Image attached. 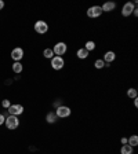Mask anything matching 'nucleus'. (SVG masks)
<instances>
[{
	"label": "nucleus",
	"instance_id": "18",
	"mask_svg": "<svg viewBox=\"0 0 138 154\" xmlns=\"http://www.w3.org/2000/svg\"><path fill=\"white\" fill-rule=\"evenodd\" d=\"M43 55H44V58H47V59H51V58L54 57V52H53V48H46L44 51H43Z\"/></svg>",
	"mask_w": 138,
	"mask_h": 154
},
{
	"label": "nucleus",
	"instance_id": "23",
	"mask_svg": "<svg viewBox=\"0 0 138 154\" xmlns=\"http://www.w3.org/2000/svg\"><path fill=\"white\" fill-rule=\"evenodd\" d=\"M120 142H122L123 144H127V138H122L120 139Z\"/></svg>",
	"mask_w": 138,
	"mask_h": 154
},
{
	"label": "nucleus",
	"instance_id": "25",
	"mask_svg": "<svg viewBox=\"0 0 138 154\" xmlns=\"http://www.w3.org/2000/svg\"><path fill=\"white\" fill-rule=\"evenodd\" d=\"M3 7H4V2H3V0H0V10L3 8Z\"/></svg>",
	"mask_w": 138,
	"mask_h": 154
},
{
	"label": "nucleus",
	"instance_id": "26",
	"mask_svg": "<svg viewBox=\"0 0 138 154\" xmlns=\"http://www.w3.org/2000/svg\"><path fill=\"white\" fill-rule=\"evenodd\" d=\"M134 106H135V107L138 106V99H137V98H134Z\"/></svg>",
	"mask_w": 138,
	"mask_h": 154
},
{
	"label": "nucleus",
	"instance_id": "11",
	"mask_svg": "<svg viewBox=\"0 0 138 154\" xmlns=\"http://www.w3.org/2000/svg\"><path fill=\"white\" fill-rule=\"evenodd\" d=\"M115 58H116V54L113 51H106L105 55H104V58H102V61L108 65V63H111V62L115 61Z\"/></svg>",
	"mask_w": 138,
	"mask_h": 154
},
{
	"label": "nucleus",
	"instance_id": "2",
	"mask_svg": "<svg viewBox=\"0 0 138 154\" xmlns=\"http://www.w3.org/2000/svg\"><path fill=\"white\" fill-rule=\"evenodd\" d=\"M66 51H68V45L65 44L64 42L57 43V44L53 47V52H54V55H57V57H62V55H65Z\"/></svg>",
	"mask_w": 138,
	"mask_h": 154
},
{
	"label": "nucleus",
	"instance_id": "22",
	"mask_svg": "<svg viewBox=\"0 0 138 154\" xmlns=\"http://www.w3.org/2000/svg\"><path fill=\"white\" fill-rule=\"evenodd\" d=\"M4 121H6V117H4V114H0V125H3Z\"/></svg>",
	"mask_w": 138,
	"mask_h": 154
},
{
	"label": "nucleus",
	"instance_id": "14",
	"mask_svg": "<svg viewBox=\"0 0 138 154\" xmlns=\"http://www.w3.org/2000/svg\"><path fill=\"white\" fill-rule=\"evenodd\" d=\"M127 144H130L131 147L138 146V136L137 135H131L130 138H127Z\"/></svg>",
	"mask_w": 138,
	"mask_h": 154
},
{
	"label": "nucleus",
	"instance_id": "19",
	"mask_svg": "<svg viewBox=\"0 0 138 154\" xmlns=\"http://www.w3.org/2000/svg\"><path fill=\"white\" fill-rule=\"evenodd\" d=\"M137 95H138V92L135 88H129V90H127V96H129V98L134 99V98H137Z\"/></svg>",
	"mask_w": 138,
	"mask_h": 154
},
{
	"label": "nucleus",
	"instance_id": "15",
	"mask_svg": "<svg viewBox=\"0 0 138 154\" xmlns=\"http://www.w3.org/2000/svg\"><path fill=\"white\" fill-rule=\"evenodd\" d=\"M133 149L130 144H123L122 149H120V154H133Z\"/></svg>",
	"mask_w": 138,
	"mask_h": 154
},
{
	"label": "nucleus",
	"instance_id": "10",
	"mask_svg": "<svg viewBox=\"0 0 138 154\" xmlns=\"http://www.w3.org/2000/svg\"><path fill=\"white\" fill-rule=\"evenodd\" d=\"M101 8H102V13H111L116 8V3L115 2H106L101 6Z\"/></svg>",
	"mask_w": 138,
	"mask_h": 154
},
{
	"label": "nucleus",
	"instance_id": "6",
	"mask_svg": "<svg viewBox=\"0 0 138 154\" xmlns=\"http://www.w3.org/2000/svg\"><path fill=\"white\" fill-rule=\"evenodd\" d=\"M86 13L88 18H98V17L102 15V8H101V6H93L87 10Z\"/></svg>",
	"mask_w": 138,
	"mask_h": 154
},
{
	"label": "nucleus",
	"instance_id": "21",
	"mask_svg": "<svg viewBox=\"0 0 138 154\" xmlns=\"http://www.w3.org/2000/svg\"><path fill=\"white\" fill-rule=\"evenodd\" d=\"M2 106H3L4 109H8L10 106H11V103H10L8 99H3V102H2Z\"/></svg>",
	"mask_w": 138,
	"mask_h": 154
},
{
	"label": "nucleus",
	"instance_id": "4",
	"mask_svg": "<svg viewBox=\"0 0 138 154\" xmlns=\"http://www.w3.org/2000/svg\"><path fill=\"white\" fill-rule=\"evenodd\" d=\"M72 113L71 107H68V106H58L57 110H55V114H57V117H61V119H66V117H69Z\"/></svg>",
	"mask_w": 138,
	"mask_h": 154
},
{
	"label": "nucleus",
	"instance_id": "24",
	"mask_svg": "<svg viewBox=\"0 0 138 154\" xmlns=\"http://www.w3.org/2000/svg\"><path fill=\"white\" fill-rule=\"evenodd\" d=\"M133 15H135V17L138 15V8H137V7H135V10H134V11H133Z\"/></svg>",
	"mask_w": 138,
	"mask_h": 154
},
{
	"label": "nucleus",
	"instance_id": "20",
	"mask_svg": "<svg viewBox=\"0 0 138 154\" xmlns=\"http://www.w3.org/2000/svg\"><path fill=\"white\" fill-rule=\"evenodd\" d=\"M94 66H95V69H102V67L106 66V63L102 61V59H97V61L94 62Z\"/></svg>",
	"mask_w": 138,
	"mask_h": 154
},
{
	"label": "nucleus",
	"instance_id": "9",
	"mask_svg": "<svg viewBox=\"0 0 138 154\" xmlns=\"http://www.w3.org/2000/svg\"><path fill=\"white\" fill-rule=\"evenodd\" d=\"M11 58H13L15 62H19L24 58V50L21 47H17L11 51Z\"/></svg>",
	"mask_w": 138,
	"mask_h": 154
},
{
	"label": "nucleus",
	"instance_id": "12",
	"mask_svg": "<svg viewBox=\"0 0 138 154\" xmlns=\"http://www.w3.org/2000/svg\"><path fill=\"white\" fill-rule=\"evenodd\" d=\"M57 120H58V117H57V114H55V112H50L46 116V121H47L48 124H54V122H57Z\"/></svg>",
	"mask_w": 138,
	"mask_h": 154
},
{
	"label": "nucleus",
	"instance_id": "13",
	"mask_svg": "<svg viewBox=\"0 0 138 154\" xmlns=\"http://www.w3.org/2000/svg\"><path fill=\"white\" fill-rule=\"evenodd\" d=\"M88 54H90V52L87 51L86 48H79V50H77V52H76V55H77V58H79V59H86L87 57H88Z\"/></svg>",
	"mask_w": 138,
	"mask_h": 154
},
{
	"label": "nucleus",
	"instance_id": "7",
	"mask_svg": "<svg viewBox=\"0 0 138 154\" xmlns=\"http://www.w3.org/2000/svg\"><path fill=\"white\" fill-rule=\"evenodd\" d=\"M48 30V25L47 22H44V21H37V22L35 23V32L39 33V35H44V33H47Z\"/></svg>",
	"mask_w": 138,
	"mask_h": 154
},
{
	"label": "nucleus",
	"instance_id": "3",
	"mask_svg": "<svg viewBox=\"0 0 138 154\" xmlns=\"http://www.w3.org/2000/svg\"><path fill=\"white\" fill-rule=\"evenodd\" d=\"M135 7H137V2H127V3H124V6L122 8L123 17H130L133 14V11L135 10Z\"/></svg>",
	"mask_w": 138,
	"mask_h": 154
},
{
	"label": "nucleus",
	"instance_id": "5",
	"mask_svg": "<svg viewBox=\"0 0 138 154\" xmlns=\"http://www.w3.org/2000/svg\"><path fill=\"white\" fill-rule=\"evenodd\" d=\"M65 66V61L62 57H57V55H54V57L51 58V67L54 69V70H61L62 67Z\"/></svg>",
	"mask_w": 138,
	"mask_h": 154
},
{
	"label": "nucleus",
	"instance_id": "8",
	"mask_svg": "<svg viewBox=\"0 0 138 154\" xmlns=\"http://www.w3.org/2000/svg\"><path fill=\"white\" fill-rule=\"evenodd\" d=\"M24 113V106L19 105V103H15V105H11L8 107V114L10 116H19Z\"/></svg>",
	"mask_w": 138,
	"mask_h": 154
},
{
	"label": "nucleus",
	"instance_id": "16",
	"mask_svg": "<svg viewBox=\"0 0 138 154\" xmlns=\"http://www.w3.org/2000/svg\"><path fill=\"white\" fill-rule=\"evenodd\" d=\"M22 63H21V62H15V63L13 65V72L14 73H17V74H19L21 73V72H22Z\"/></svg>",
	"mask_w": 138,
	"mask_h": 154
},
{
	"label": "nucleus",
	"instance_id": "1",
	"mask_svg": "<svg viewBox=\"0 0 138 154\" xmlns=\"http://www.w3.org/2000/svg\"><path fill=\"white\" fill-rule=\"evenodd\" d=\"M4 125L7 127V129H17L19 125V120L17 116H7L6 121H4Z\"/></svg>",
	"mask_w": 138,
	"mask_h": 154
},
{
	"label": "nucleus",
	"instance_id": "17",
	"mask_svg": "<svg viewBox=\"0 0 138 154\" xmlns=\"http://www.w3.org/2000/svg\"><path fill=\"white\" fill-rule=\"evenodd\" d=\"M95 47H97V45H95V43H94L93 40H90V42H87V43H86V45H84V48H86V50H87L88 52L93 51V50H95Z\"/></svg>",
	"mask_w": 138,
	"mask_h": 154
}]
</instances>
